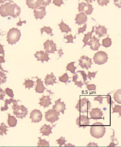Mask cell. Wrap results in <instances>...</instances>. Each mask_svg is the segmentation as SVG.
<instances>
[{"mask_svg": "<svg viewBox=\"0 0 121 147\" xmlns=\"http://www.w3.org/2000/svg\"><path fill=\"white\" fill-rule=\"evenodd\" d=\"M4 45H3L1 44L0 42V54H2L3 56L4 57L5 56V53H4V50L3 49V47Z\"/></svg>", "mask_w": 121, "mask_h": 147, "instance_id": "cell-55", "label": "cell"}, {"mask_svg": "<svg viewBox=\"0 0 121 147\" xmlns=\"http://www.w3.org/2000/svg\"><path fill=\"white\" fill-rule=\"evenodd\" d=\"M55 102V105H53V109H55L57 112L59 113H61L63 114H65V110H66V104L65 102H61V98H59Z\"/></svg>", "mask_w": 121, "mask_h": 147, "instance_id": "cell-16", "label": "cell"}, {"mask_svg": "<svg viewBox=\"0 0 121 147\" xmlns=\"http://www.w3.org/2000/svg\"><path fill=\"white\" fill-rule=\"evenodd\" d=\"M87 45L90 46L91 50L95 51H98L99 47L102 45L99 43V39L97 38L95 36H93V37H92L90 40L88 42Z\"/></svg>", "mask_w": 121, "mask_h": 147, "instance_id": "cell-18", "label": "cell"}, {"mask_svg": "<svg viewBox=\"0 0 121 147\" xmlns=\"http://www.w3.org/2000/svg\"><path fill=\"white\" fill-rule=\"evenodd\" d=\"M56 78L54 75L53 72H52L50 74H47V76H46L45 79V84L46 86H48L49 85L54 86V84H57V82L56 81Z\"/></svg>", "mask_w": 121, "mask_h": 147, "instance_id": "cell-21", "label": "cell"}, {"mask_svg": "<svg viewBox=\"0 0 121 147\" xmlns=\"http://www.w3.org/2000/svg\"><path fill=\"white\" fill-rule=\"evenodd\" d=\"M38 138L39 139V142L37 143V146L38 147H41V146H42V147H45V146L49 147L50 146L49 142H48L45 139H42L40 137H38Z\"/></svg>", "mask_w": 121, "mask_h": 147, "instance_id": "cell-36", "label": "cell"}, {"mask_svg": "<svg viewBox=\"0 0 121 147\" xmlns=\"http://www.w3.org/2000/svg\"><path fill=\"white\" fill-rule=\"evenodd\" d=\"M105 98V97H104L103 96L99 95V96H97L96 97L94 98V100L99 101L100 104H102L103 103V99Z\"/></svg>", "mask_w": 121, "mask_h": 147, "instance_id": "cell-50", "label": "cell"}, {"mask_svg": "<svg viewBox=\"0 0 121 147\" xmlns=\"http://www.w3.org/2000/svg\"><path fill=\"white\" fill-rule=\"evenodd\" d=\"M63 0H53V3L55 6L60 7L62 4H64Z\"/></svg>", "mask_w": 121, "mask_h": 147, "instance_id": "cell-49", "label": "cell"}, {"mask_svg": "<svg viewBox=\"0 0 121 147\" xmlns=\"http://www.w3.org/2000/svg\"><path fill=\"white\" fill-rule=\"evenodd\" d=\"M7 1H8V0H0V4L4 3H5Z\"/></svg>", "mask_w": 121, "mask_h": 147, "instance_id": "cell-62", "label": "cell"}, {"mask_svg": "<svg viewBox=\"0 0 121 147\" xmlns=\"http://www.w3.org/2000/svg\"><path fill=\"white\" fill-rule=\"evenodd\" d=\"M87 24H85L84 26H82V28H78V34H80L81 33H83V32L86 31L87 27Z\"/></svg>", "mask_w": 121, "mask_h": 147, "instance_id": "cell-51", "label": "cell"}, {"mask_svg": "<svg viewBox=\"0 0 121 147\" xmlns=\"http://www.w3.org/2000/svg\"><path fill=\"white\" fill-rule=\"evenodd\" d=\"M45 119L46 121L53 124L56 121L59 119V116L60 113L57 112L55 109H49L48 111L45 112Z\"/></svg>", "mask_w": 121, "mask_h": 147, "instance_id": "cell-7", "label": "cell"}, {"mask_svg": "<svg viewBox=\"0 0 121 147\" xmlns=\"http://www.w3.org/2000/svg\"><path fill=\"white\" fill-rule=\"evenodd\" d=\"M65 147H67V146H73V147H74L75 145L71 144V143H69V144H65Z\"/></svg>", "mask_w": 121, "mask_h": 147, "instance_id": "cell-63", "label": "cell"}, {"mask_svg": "<svg viewBox=\"0 0 121 147\" xmlns=\"http://www.w3.org/2000/svg\"><path fill=\"white\" fill-rule=\"evenodd\" d=\"M8 126H7L4 123H2L0 125V136H3V134L7 135V131H8Z\"/></svg>", "mask_w": 121, "mask_h": 147, "instance_id": "cell-34", "label": "cell"}, {"mask_svg": "<svg viewBox=\"0 0 121 147\" xmlns=\"http://www.w3.org/2000/svg\"><path fill=\"white\" fill-rule=\"evenodd\" d=\"M80 73V74L82 76V78H83L84 83H86V82L87 80V75L86 73L84 71H83V70H78L77 72L76 73Z\"/></svg>", "mask_w": 121, "mask_h": 147, "instance_id": "cell-48", "label": "cell"}, {"mask_svg": "<svg viewBox=\"0 0 121 147\" xmlns=\"http://www.w3.org/2000/svg\"><path fill=\"white\" fill-rule=\"evenodd\" d=\"M35 82L33 80L26 79H25V82L23 84V85L25 86V88H28L30 90V88H33V86H35Z\"/></svg>", "mask_w": 121, "mask_h": 147, "instance_id": "cell-31", "label": "cell"}, {"mask_svg": "<svg viewBox=\"0 0 121 147\" xmlns=\"http://www.w3.org/2000/svg\"><path fill=\"white\" fill-rule=\"evenodd\" d=\"M112 130L113 131V134L110 137L111 139L112 140V142H111L110 144L108 145V147H115V146H117V145L118 144V143H115V141H116L117 142H118L117 141V139L115 138V130H114L112 129Z\"/></svg>", "mask_w": 121, "mask_h": 147, "instance_id": "cell-38", "label": "cell"}, {"mask_svg": "<svg viewBox=\"0 0 121 147\" xmlns=\"http://www.w3.org/2000/svg\"><path fill=\"white\" fill-rule=\"evenodd\" d=\"M91 107V104L88 98H84L80 99L75 107V109L80 113H88Z\"/></svg>", "mask_w": 121, "mask_h": 147, "instance_id": "cell-5", "label": "cell"}, {"mask_svg": "<svg viewBox=\"0 0 121 147\" xmlns=\"http://www.w3.org/2000/svg\"><path fill=\"white\" fill-rule=\"evenodd\" d=\"M42 3V0H26L27 5L31 9H35L40 6Z\"/></svg>", "mask_w": 121, "mask_h": 147, "instance_id": "cell-23", "label": "cell"}, {"mask_svg": "<svg viewBox=\"0 0 121 147\" xmlns=\"http://www.w3.org/2000/svg\"><path fill=\"white\" fill-rule=\"evenodd\" d=\"M121 0H114V3L116 6L118 8H120L121 7Z\"/></svg>", "mask_w": 121, "mask_h": 147, "instance_id": "cell-54", "label": "cell"}, {"mask_svg": "<svg viewBox=\"0 0 121 147\" xmlns=\"http://www.w3.org/2000/svg\"><path fill=\"white\" fill-rule=\"evenodd\" d=\"M94 28H95V26H93L91 31L88 32V33H87V34H84V37L83 40H82L83 42L84 43V45L83 47H82V48L85 47L86 46H87L88 40L90 39V40L92 38V34H93V33H94V32L95 31Z\"/></svg>", "mask_w": 121, "mask_h": 147, "instance_id": "cell-25", "label": "cell"}, {"mask_svg": "<svg viewBox=\"0 0 121 147\" xmlns=\"http://www.w3.org/2000/svg\"><path fill=\"white\" fill-rule=\"evenodd\" d=\"M58 53H59V58L61 57L62 55H63V50L62 49H60V50H58Z\"/></svg>", "mask_w": 121, "mask_h": 147, "instance_id": "cell-58", "label": "cell"}, {"mask_svg": "<svg viewBox=\"0 0 121 147\" xmlns=\"http://www.w3.org/2000/svg\"><path fill=\"white\" fill-rule=\"evenodd\" d=\"M6 93L1 88H0V100H4V98L5 96Z\"/></svg>", "mask_w": 121, "mask_h": 147, "instance_id": "cell-52", "label": "cell"}, {"mask_svg": "<svg viewBox=\"0 0 121 147\" xmlns=\"http://www.w3.org/2000/svg\"><path fill=\"white\" fill-rule=\"evenodd\" d=\"M0 70H1V71L3 72H6V73H9L8 71H7V70H5L3 69V67H1V65L0 64Z\"/></svg>", "mask_w": 121, "mask_h": 147, "instance_id": "cell-60", "label": "cell"}, {"mask_svg": "<svg viewBox=\"0 0 121 147\" xmlns=\"http://www.w3.org/2000/svg\"><path fill=\"white\" fill-rule=\"evenodd\" d=\"M15 100H14L13 98H12L10 100L6 99L5 100H4V102H5L4 106L3 107H1V111H4L8 110L9 109L8 105L9 104H11L13 102V101H14Z\"/></svg>", "mask_w": 121, "mask_h": 147, "instance_id": "cell-33", "label": "cell"}, {"mask_svg": "<svg viewBox=\"0 0 121 147\" xmlns=\"http://www.w3.org/2000/svg\"><path fill=\"white\" fill-rule=\"evenodd\" d=\"M75 63V61L71 62V63H69L67 65V67H66V70L67 71H70L71 73L73 74H75V70L77 68V67H75L74 66V64Z\"/></svg>", "mask_w": 121, "mask_h": 147, "instance_id": "cell-28", "label": "cell"}, {"mask_svg": "<svg viewBox=\"0 0 121 147\" xmlns=\"http://www.w3.org/2000/svg\"><path fill=\"white\" fill-rule=\"evenodd\" d=\"M106 132V128L101 122H96L94 123L90 126V133L93 137L99 139L104 136Z\"/></svg>", "mask_w": 121, "mask_h": 147, "instance_id": "cell-2", "label": "cell"}, {"mask_svg": "<svg viewBox=\"0 0 121 147\" xmlns=\"http://www.w3.org/2000/svg\"><path fill=\"white\" fill-rule=\"evenodd\" d=\"M107 29L105 26L99 25L95 27V34L99 36V38H101L107 34Z\"/></svg>", "mask_w": 121, "mask_h": 147, "instance_id": "cell-22", "label": "cell"}, {"mask_svg": "<svg viewBox=\"0 0 121 147\" xmlns=\"http://www.w3.org/2000/svg\"><path fill=\"white\" fill-rule=\"evenodd\" d=\"M5 93H6V94H7L8 96H9L10 97L13 98L14 97V94H13V91L12 89H10L9 88H7L5 89Z\"/></svg>", "mask_w": 121, "mask_h": 147, "instance_id": "cell-46", "label": "cell"}, {"mask_svg": "<svg viewBox=\"0 0 121 147\" xmlns=\"http://www.w3.org/2000/svg\"><path fill=\"white\" fill-rule=\"evenodd\" d=\"M114 98L115 101L118 103V104H121V90L119 89L116 91L114 95Z\"/></svg>", "mask_w": 121, "mask_h": 147, "instance_id": "cell-32", "label": "cell"}, {"mask_svg": "<svg viewBox=\"0 0 121 147\" xmlns=\"http://www.w3.org/2000/svg\"><path fill=\"white\" fill-rule=\"evenodd\" d=\"M85 1H86L87 3H92L93 1H95V0H84Z\"/></svg>", "mask_w": 121, "mask_h": 147, "instance_id": "cell-61", "label": "cell"}, {"mask_svg": "<svg viewBox=\"0 0 121 147\" xmlns=\"http://www.w3.org/2000/svg\"><path fill=\"white\" fill-rule=\"evenodd\" d=\"M102 45L105 48L109 47L112 45V40L109 37L105 38L102 40Z\"/></svg>", "mask_w": 121, "mask_h": 147, "instance_id": "cell-35", "label": "cell"}, {"mask_svg": "<svg viewBox=\"0 0 121 147\" xmlns=\"http://www.w3.org/2000/svg\"><path fill=\"white\" fill-rule=\"evenodd\" d=\"M35 78H37V85L36 86V88H35V91H36L37 93H44V91L45 90H47V92L49 93V94L53 95L54 94V93H53L51 92V90L46 89L44 86V82L41 80V79H40L37 76H36Z\"/></svg>", "mask_w": 121, "mask_h": 147, "instance_id": "cell-11", "label": "cell"}, {"mask_svg": "<svg viewBox=\"0 0 121 147\" xmlns=\"http://www.w3.org/2000/svg\"><path fill=\"white\" fill-rule=\"evenodd\" d=\"M26 23V21H21V20H20V21L17 24V25L18 26H22V24L23 23Z\"/></svg>", "mask_w": 121, "mask_h": 147, "instance_id": "cell-57", "label": "cell"}, {"mask_svg": "<svg viewBox=\"0 0 121 147\" xmlns=\"http://www.w3.org/2000/svg\"><path fill=\"white\" fill-rule=\"evenodd\" d=\"M88 17L85 13L84 12H80L77 15L75 20L76 24L78 25H82V24H85L87 22Z\"/></svg>", "mask_w": 121, "mask_h": 147, "instance_id": "cell-20", "label": "cell"}, {"mask_svg": "<svg viewBox=\"0 0 121 147\" xmlns=\"http://www.w3.org/2000/svg\"><path fill=\"white\" fill-rule=\"evenodd\" d=\"M35 58H37V61H41L42 63H43L44 62H48L50 59H51L49 57V54L46 52L40 51H37L36 53L34 54Z\"/></svg>", "mask_w": 121, "mask_h": 147, "instance_id": "cell-17", "label": "cell"}, {"mask_svg": "<svg viewBox=\"0 0 121 147\" xmlns=\"http://www.w3.org/2000/svg\"><path fill=\"white\" fill-rule=\"evenodd\" d=\"M71 78H70L68 76L67 72L64 74L62 76L59 77V81L62 83H65L66 84L67 82L68 81L69 79H70Z\"/></svg>", "mask_w": 121, "mask_h": 147, "instance_id": "cell-37", "label": "cell"}, {"mask_svg": "<svg viewBox=\"0 0 121 147\" xmlns=\"http://www.w3.org/2000/svg\"><path fill=\"white\" fill-rule=\"evenodd\" d=\"M77 125H78L79 128H82L85 129L90 125V119L88 116L84 115H80L76 120Z\"/></svg>", "mask_w": 121, "mask_h": 147, "instance_id": "cell-12", "label": "cell"}, {"mask_svg": "<svg viewBox=\"0 0 121 147\" xmlns=\"http://www.w3.org/2000/svg\"><path fill=\"white\" fill-rule=\"evenodd\" d=\"M78 78H79V76H78V74L77 73H75L73 76L72 81L74 83H75V85L78 86V87L82 88V87L84 85V84L82 83V81H77Z\"/></svg>", "mask_w": 121, "mask_h": 147, "instance_id": "cell-29", "label": "cell"}, {"mask_svg": "<svg viewBox=\"0 0 121 147\" xmlns=\"http://www.w3.org/2000/svg\"><path fill=\"white\" fill-rule=\"evenodd\" d=\"M119 113V116L121 115V106L120 105H115V107L113 108L112 113Z\"/></svg>", "mask_w": 121, "mask_h": 147, "instance_id": "cell-42", "label": "cell"}, {"mask_svg": "<svg viewBox=\"0 0 121 147\" xmlns=\"http://www.w3.org/2000/svg\"><path fill=\"white\" fill-rule=\"evenodd\" d=\"M113 92L108 93V94H107V96H105V98H107V103H108V104H110V105H111V108H113V106L114 104H115V102H114L113 100V99H112V97H111V96L110 95Z\"/></svg>", "mask_w": 121, "mask_h": 147, "instance_id": "cell-39", "label": "cell"}, {"mask_svg": "<svg viewBox=\"0 0 121 147\" xmlns=\"http://www.w3.org/2000/svg\"><path fill=\"white\" fill-rule=\"evenodd\" d=\"M90 115L91 118L95 120H98L103 118V112L99 108H92L90 111Z\"/></svg>", "mask_w": 121, "mask_h": 147, "instance_id": "cell-15", "label": "cell"}, {"mask_svg": "<svg viewBox=\"0 0 121 147\" xmlns=\"http://www.w3.org/2000/svg\"><path fill=\"white\" fill-rule=\"evenodd\" d=\"M52 31H53V30L49 26H44L43 28L40 29L41 36H42L44 32H46L48 35H50L51 36H53L54 34L52 33Z\"/></svg>", "mask_w": 121, "mask_h": 147, "instance_id": "cell-30", "label": "cell"}, {"mask_svg": "<svg viewBox=\"0 0 121 147\" xmlns=\"http://www.w3.org/2000/svg\"><path fill=\"white\" fill-rule=\"evenodd\" d=\"M6 76V75L4 73L0 71V85H1L2 84L6 83L7 78Z\"/></svg>", "mask_w": 121, "mask_h": 147, "instance_id": "cell-41", "label": "cell"}, {"mask_svg": "<svg viewBox=\"0 0 121 147\" xmlns=\"http://www.w3.org/2000/svg\"><path fill=\"white\" fill-rule=\"evenodd\" d=\"M52 129H53V127H51L50 125L45 124L41 127V128L40 129V133L42 134V136H49V135L53 133L52 131Z\"/></svg>", "mask_w": 121, "mask_h": 147, "instance_id": "cell-24", "label": "cell"}, {"mask_svg": "<svg viewBox=\"0 0 121 147\" xmlns=\"http://www.w3.org/2000/svg\"><path fill=\"white\" fill-rule=\"evenodd\" d=\"M87 146H97V147L98 145L97 143H94V142H93V143L90 142L87 145Z\"/></svg>", "mask_w": 121, "mask_h": 147, "instance_id": "cell-59", "label": "cell"}, {"mask_svg": "<svg viewBox=\"0 0 121 147\" xmlns=\"http://www.w3.org/2000/svg\"><path fill=\"white\" fill-rule=\"evenodd\" d=\"M5 61H6L4 59V57L0 56V64H1L2 63H5Z\"/></svg>", "mask_w": 121, "mask_h": 147, "instance_id": "cell-56", "label": "cell"}, {"mask_svg": "<svg viewBox=\"0 0 121 147\" xmlns=\"http://www.w3.org/2000/svg\"><path fill=\"white\" fill-rule=\"evenodd\" d=\"M78 11L79 12H84L86 15H90L93 12V8L92 5L89 3L82 2L79 4Z\"/></svg>", "mask_w": 121, "mask_h": 147, "instance_id": "cell-9", "label": "cell"}, {"mask_svg": "<svg viewBox=\"0 0 121 147\" xmlns=\"http://www.w3.org/2000/svg\"><path fill=\"white\" fill-rule=\"evenodd\" d=\"M98 71H96V72H91L90 71L88 72V74L87 75V78H88V79H90V80H91V78H95L96 77V75H97V73Z\"/></svg>", "mask_w": 121, "mask_h": 147, "instance_id": "cell-47", "label": "cell"}, {"mask_svg": "<svg viewBox=\"0 0 121 147\" xmlns=\"http://www.w3.org/2000/svg\"><path fill=\"white\" fill-rule=\"evenodd\" d=\"M8 124L11 127H14L17 125V120L15 117L11 116V114L8 113Z\"/></svg>", "mask_w": 121, "mask_h": 147, "instance_id": "cell-26", "label": "cell"}, {"mask_svg": "<svg viewBox=\"0 0 121 147\" xmlns=\"http://www.w3.org/2000/svg\"><path fill=\"white\" fill-rule=\"evenodd\" d=\"M93 59L96 64L103 65L107 61L108 55L107 53L103 51H98L94 56Z\"/></svg>", "mask_w": 121, "mask_h": 147, "instance_id": "cell-6", "label": "cell"}, {"mask_svg": "<svg viewBox=\"0 0 121 147\" xmlns=\"http://www.w3.org/2000/svg\"><path fill=\"white\" fill-rule=\"evenodd\" d=\"M21 9L12 1L0 6V15L3 17L11 16L14 18L20 16Z\"/></svg>", "mask_w": 121, "mask_h": 147, "instance_id": "cell-1", "label": "cell"}, {"mask_svg": "<svg viewBox=\"0 0 121 147\" xmlns=\"http://www.w3.org/2000/svg\"><path fill=\"white\" fill-rule=\"evenodd\" d=\"M20 101L21 100H15L13 101L12 108L13 110V114L18 118L23 119L28 115V108H26L24 105H18V102Z\"/></svg>", "mask_w": 121, "mask_h": 147, "instance_id": "cell-3", "label": "cell"}, {"mask_svg": "<svg viewBox=\"0 0 121 147\" xmlns=\"http://www.w3.org/2000/svg\"><path fill=\"white\" fill-rule=\"evenodd\" d=\"M66 142L67 141L65 140V138L63 136L60 137V138L56 140V142L59 145L60 147L63 146V145L65 144V142Z\"/></svg>", "mask_w": 121, "mask_h": 147, "instance_id": "cell-43", "label": "cell"}, {"mask_svg": "<svg viewBox=\"0 0 121 147\" xmlns=\"http://www.w3.org/2000/svg\"><path fill=\"white\" fill-rule=\"evenodd\" d=\"M58 26H59L60 29L62 33H66L67 34L69 32L71 31V28L69 26L65 23L63 20H62L61 22L59 24H58Z\"/></svg>", "mask_w": 121, "mask_h": 147, "instance_id": "cell-27", "label": "cell"}, {"mask_svg": "<svg viewBox=\"0 0 121 147\" xmlns=\"http://www.w3.org/2000/svg\"><path fill=\"white\" fill-rule=\"evenodd\" d=\"M29 118L31 119V123H39L42 121L43 115L39 110L34 109L30 113Z\"/></svg>", "mask_w": 121, "mask_h": 147, "instance_id": "cell-13", "label": "cell"}, {"mask_svg": "<svg viewBox=\"0 0 121 147\" xmlns=\"http://www.w3.org/2000/svg\"><path fill=\"white\" fill-rule=\"evenodd\" d=\"M78 61L79 62V66H80V67L83 69L86 68L87 70L91 68V65L93 64V63L92 62V59L85 55L82 56Z\"/></svg>", "mask_w": 121, "mask_h": 147, "instance_id": "cell-8", "label": "cell"}, {"mask_svg": "<svg viewBox=\"0 0 121 147\" xmlns=\"http://www.w3.org/2000/svg\"><path fill=\"white\" fill-rule=\"evenodd\" d=\"M21 36V32L19 29L17 28H12L7 33V41L10 45H14L20 40Z\"/></svg>", "mask_w": 121, "mask_h": 147, "instance_id": "cell-4", "label": "cell"}, {"mask_svg": "<svg viewBox=\"0 0 121 147\" xmlns=\"http://www.w3.org/2000/svg\"><path fill=\"white\" fill-rule=\"evenodd\" d=\"M52 0H42V5L46 7L49 5L51 3Z\"/></svg>", "mask_w": 121, "mask_h": 147, "instance_id": "cell-53", "label": "cell"}, {"mask_svg": "<svg viewBox=\"0 0 121 147\" xmlns=\"http://www.w3.org/2000/svg\"><path fill=\"white\" fill-rule=\"evenodd\" d=\"M85 84L86 85V87H87V89L88 90V91H95L96 90V85L94 84H87V83H85Z\"/></svg>", "mask_w": 121, "mask_h": 147, "instance_id": "cell-44", "label": "cell"}, {"mask_svg": "<svg viewBox=\"0 0 121 147\" xmlns=\"http://www.w3.org/2000/svg\"><path fill=\"white\" fill-rule=\"evenodd\" d=\"M44 46L46 52L48 53L54 54L55 51H58V50H57L56 45L53 40H48L44 43Z\"/></svg>", "mask_w": 121, "mask_h": 147, "instance_id": "cell-10", "label": "cell"}, {"mask_svg": "<svg viewBox=\"0 0 121 147\" xmlns=\"http://www.w3.org/2000/svg\"><path fill=\"white\" fill-rule=\"evenodd\" d=\"M50 94L49 95H43L41 98H39L40 102L38 104L41 106H43L44 108H48L50 105L52 104L51 98H50Z\"/></svg>", "mask_w": 121, "mask_h": 147, "instance_id": "cell-19", "label": "cell"}, {"mask_svg": "<svg viewBox=\"0 0 121 147\" xmlns=\"http://www.w3.org/2000/svg\"><path fill=\"white\" fill-rule=\"evenodd\" d=\"M34 15L35 17L37 20H42L45 16L46 15V7L40 6L37 8L34 9Z\"/></svg>", "mask_w": 121, "mask_h": 147, "instance_id": "cell-14", "label": "cell"}, {"mask_svg": "<svg viewBox=\"0 0 121 147\" xmlns=\"http://www.w3.org/2000/svg\"><path fill=\"white\" fill-rule=\"evenodd\" d=\"M76 36L75 37H73L72 36V34L64 36V39L67 40V42H66V43H74L73 39H76Z\"/></svg>", "mask_w": 121, "mask_h": 147, "instance_id": "cell-40", "label": "cell"}, {"mask_svg": "<svg viewBox=\"0 0 121 147\" xmlns=\"http://www.w3.org/2000/svg\"><path fill=\"white\" fill-rule=\"evenodd\" d=\"M97 1L99 5L101 6L107 5V4L110 2V0H97Z\"/></svg>", "mask_w": 121, "mask_h": 147, "instance_id": "cell-45", "label": "cell"}]
</instances>
